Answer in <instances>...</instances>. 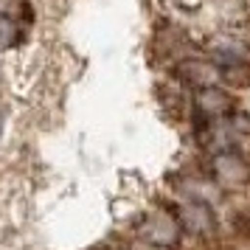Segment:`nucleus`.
<instances>
[{"instance_id": "nucleus-1", "label": "nucleus", "mask_w": 250, "mask_h": 250, "mask_svg": "<svg viewBox=\"0 0 250 250\" xmlns=\"http://www.w3.org/2000/svg\"><path fill=\"white\" fill-rule=\"evenodd\" d=\"M138 233L141 239L152 245V248H174L177 242H180V219L169 211H149L144 219H141V225H138Z\"/></svg>"}, {"instance_id": "nucleus-2", "label": "nucleus", "mask_w": 250, "mask_h": 250, "mask_svg": "<svg viewBox=\"0 0 250 250\" xmlns=\"http://www.w3.org/2000/svg\"><path fill=\"white\" fill-rule=\"evenodd\" d=\"M211 174L219 186H228V188H242L250 183V163L236 149H222L216 152L214 160H211Z\"/></svg>"}, {"instance_id": "nucleus-3", "label": "nucleus", "mask_w": 250, "mask_h": 250, "mask_svg": "<svg viewBox=\"0 0 250 250\" xmlns=\"http://www.w3.org/2000/svg\"><path fill=\"white\" fill-rule=\"evenodd\" d=\"M177 219H180L183 230H188L194 236H205V233H211L216 228L214 208H211V203H205V200H188L180 208Z\"/></svg>"}, {"instance_id": "nucleus-4", "label": "nucleus", "mask_w": 250, "mask_h": 250, "mask_svg": "<svg viewBox=\"0 0 250 250\" xmlns=\"http://www.w3.org/2000/svg\"><path fill=\"white\" fill-rule=\"evenodd\" d=\"M177 76H180L183 84H191V87H208V84H216L222 79V70L216 62H205V59H183L177 65Z\"/></svg>"}, {"instance_id": "nucleus-5", "label": "nucleus", "mask_w": 250, "mask_h": 250, "mask_svg": "<svg viewBox=\"0 0 250 250\" xmlns=\"http://www.w3.org/2000/svg\"><path fill=\"white\" fill-rule=\"evenodd\" d=\"M230 107H233V99L216 84L200 87L197 96H194V110L200 115H205V118H225Z\"/></svg>"}, {"instance_id": "nucleus-6", "label": "nucleus", "mask_w": 250, "mask_h": 250, "mask_svg": "<svg viewBox=\"0 0 250 250\" xmlns=\"http://www.w3.org/2000/svg\"><path fill=\"white\" fill-rule=\"evenodd\" d=\"M23 42V25L9 14H0V51H12Z\"/></svg>"}, {"instance_id": "nucleus-7", "label": "nucleus", "mask_w": 250, "mask_h": 250, "mask_svg": "<svg viewBox=\"0 0 250 250\" xmlns=\"http://www.w3.org/2000/svg\"><path fill=\"white\" fill-rule=\"evenodd\" d=\"M230 228L239 239L250 242V208H239L236 214L230 216Z\"/></svg>"}, {"instance_id": "nucleus-8", "label": "nucleus", "mask_w": 250, "mask_h": 250, "mask_svg": "<svg viewBox=\"0 0 250 250\" xmlns=\"http://www.w3.org/2000/svg\"><path fill=\"white\" fill-rule=\"evenodd\" d=\"M0 14H9L14 20H20V17L28 14V9H25L23 0H0Z\"/></svg>"}, {"instance_id": "nucleus-9", "label": "nucleus", "mask_w": 250, "mask_h": 250, "mask_svg": "<svg viewBox=\"0 0 250 250\" xmlns=\"http://www.w3.org/2000/svg\"><path fill=\"white\" fill-rule=\"evenodd\" d=\"M0 135H3V113H0Z\"/></svg>"}]
</instances>
